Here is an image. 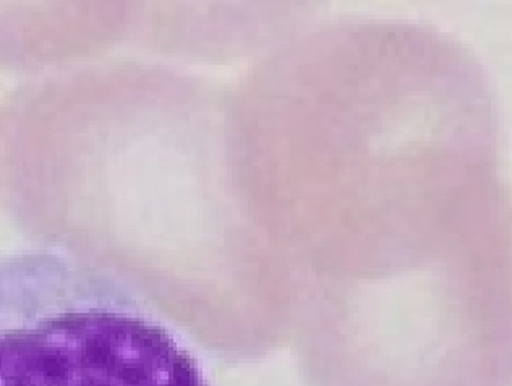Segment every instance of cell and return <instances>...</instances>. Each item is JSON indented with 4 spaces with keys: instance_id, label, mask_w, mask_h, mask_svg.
Listing matches in <instances>:
<instances>
[{
    "instance_id": "6da1fadb",
    "label": "cell",
    "mask_w": 512,
    "mask_h": 386,
    "mask_svg": "<svg viewBox=\"0 0 512 386\" xmlns=\"http://www.w3.org/2000/svg\"><path fill=\"white\" fill-rule=\"evenodd\" d=\"M0 386H213L124 279L57 249L0 258Z\"/></svg>"
}]
</instances>
